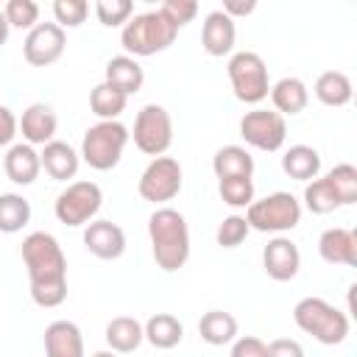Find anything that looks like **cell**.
I'll return each mask as SVG.
<instances>
[{
	"label": "cell",
	"mask_w": 357,
	"mask_h": 357,
	"mask_svg": "<svg viewBox=\"0 0 357 357\" xmlns=\"http://www.w3.org/2000/svg\"><path fill=\"white\" fill-rule=\"evenodd\" d=\"M22 262L28 268L31 298L36 307L53 310L67 298V257L47 231H31L22 240Z\"/></svg>",
	"instance_id": "cell-1"
},
{
	"label": "cell",
	"mask_w": 357,
	"mask_h": 357,
	"mask_svg": "<svg viewBox=\"0 0 357 357\" xmlns=\"http://www.w3.org/2000/svg\"><path fill=\"white\" fill-rule=\"evenodd\" d=\"M148 237L156 265L165 273H176L190 259V226L187 218L173 206H159L148 218Z\"/></svg>",
	"instance_id": "cell-2"
},
{
	"label": "cell",
	"mask_w": 357,
	"mask_h": 357,
	"mask_svg": "<svg viewBox=\"0 0 357 357\" xmlns=\"http://www.w3.org/2000/svg\"><path fill=\"white\" fill-rule=\"evenodd\" d=\"M176 36L178 31L156 8V11L134 14L120 31V45L126 47V56L139 59V56H153V53L167 50L176 42Z\"/></svg>",
	"instance_id": "cell-3"
},
{
	"label": "cell",
	"mask_w": 357,
	"mask_h": 357,
	"mask_svg": "<svg viewBox=\"0 0 357 357\" xmlns=\"http://www.w3.org/2000/svg\"><path fill=\"white\" fill-rule=\"evenodd\" d=\"M293 321L301 332L312 335L324 346H337L349 337V315L318 296L301 298L293 307Z\"/></svg>",
	"instance_id": "cell-4"
},
{
	"label": "cell",
	"mask_w": 357,
	"mask_h": 357,
	"mask_svg": "<svg viewBox=\"0 0 357 357\" xmlns=\"http://www.w3.org/2000/svg\"><path fill=\"white\" fill-rule=\"evenodd\" d=\"M131 134L120 120H98L95 126H89L84 131L81 139V159L92 167V170H112L117 167V162L123 159V151L128 145Z\"/></svg>",
	"instance_id": "cell-5"
},
{
	"label": "cell",
	"mask_w": 357,
	"mask_h": 357,
	"mask_svg": "<svg viewBox=\"0 0 357 357\" xmlns=\"http://www.w3.org/2000/svg\"><path fill=\"white\" fill-rule=\"evenodd\" d=\"M245 223L254 231L284 234L301 223V201L293 192H271L259 201H251L245 209Z\"/></svg>",
	"instance_id": "cell-6"
},
{
	"label": "cell",
	"mask_w": 357,
	"mask_h": 357,
	"mask_svg": "<svg viewBox=\"0 0 357 357\" xmlns=\"http://www.w3.org/2000/svg\"><path fill=\"white\" fill-rule=\"evenodd\" d=\"M229 81H231V92L237 100L257 106L268 98L271 92V81H268V67L262 61L259 53L254 50H237L231 53L229 64H226Z\"/></svg>",
	"instance_id": "cell-7"
},
{
	"label": "cell",
	"mask_w": 357,
	"mask_h": 357,
	"mask_svg": "<svg viewBox=\"0 0 357 357\" xmlns=\"http://www.w3.org/2000/svg\"><path fill=\"white\" fill-rule=\"evenodd\" d=\"M103 206V192L95 181H73L67 184V190H61L56 195L53 212L59 218V223L64 226H86L95 220V215Z\"/></svg>",
	"instance_id": "cell-8"
},
{
	"label": "cell",
	"mask_w": 357,
	"mask_h": 357,
	"mask_svg": "<svg viewBox=\"0 0 357 357\" xmlns=\"http://www.w3.org/2000/svg\"><path fill=\"white\" fill-rule=\"evenodd\" d=\"M134 145L145 156H165V151L173 142V120L170 112L159 103H148L134 117Z\"/></svg>",
	"instance_id": "cell-9"
},
{
	"label": "cell",
	"mask_w": 357,
	"mask_h": 357,
	"mask_svg": "<svg viewBox=\"0 0 357 357\" xmlns=\"http://www.w3.org/2000/svg\"><path fill=\"white\" fill-rule=\"evenodd\" d=\"M137 192L148 204H165L173 201L181 192V165L173 156H156L148 162V167L139 176Z\"/></svg>",
	"instance_id": "cell-10"
},
{
	"label": "cell",
	"mask_w": 357,
	"mask_h": 357,
	"mask_svg": "<svg viewBox=\"0 0 357 357\" xmlns=\"http://www.w3.org/2000/svg\"><path fill=\"white\" fill-rule=\"evenodd\" d=\"M240 137L257 148V151H279L287 139V123L282 114L268 112V109H254L245 112L240 120Z\"/></svg>",
	"instance_id": "cell-11"
},
{
	"label": "cell",
	"mask_w": 357,
	"mask_h": 357,
	"mask_svg": "<svg viewBox=\"0 0 357 357\" xmlns=\"http://www.w3.org/2000/svg\"><path fill=\"white\" fill-rule=\"evenodd\" d=\"M67 47V33L56 22H39L36 28L28 31L22 42V56L31 67H50L61 59Z\"/></svg>",
	"instance_id": "cell-12"
},
{
	"label": "cell",
	"mask_w": 357,
	"mask_h": 357,
	"mask_svg": "<svg viewBox=\"0 0 357 357\" xmlns=\"http://www.w3.org/2000/svg\"><path fill=\"white\" fill-rule=\"evenodd\" d=\"M262 268L265 273L273 279V282H290L298 276V268H301V251L298 245L284 237V234H276L268 240V245L262 248Z\"/></svg>",
	"instance_id": "cell-13"
},
{
	"label": "cell",
	"mask_w": 357,
	"mask_h": 357,
	"mask_svg": "<svg viewBox=\"0 0 357 357\" xmlns=\"http://www.w3.org/2000/svg\"><path fill=\"white\" fill-rule=\"evenodd\" d=\"M84 245L98 259H120L126 251V231L112 220H92L84 229Z\"/></svg>",
	"instance_id": "cell-14"
},
{
	"label": "cell",
	"mask_w": 357,
	"mask_h": 357,
	"mask_svg": "<svg viewBox=\"0 0 357 357\" xmlns=\"http://www.w3.org/2000/svg\"><path fill=\"white\" fill-rule=\"evenodd\" d=\"M234 39H237V25L231 17H226L220 8L218 11H209L204 17V25H201V45L209 56L220 59V56H229L234 50Z\"/></svg>",
	"instance_id": "cell-15"
},
{
	"label": "cell",
	"mask_w": 357,
	"mask_h": 357,
	"mask_svg": "<svg viewBox=\"0 0 357 357\" xmlns=\"http://www.w3.org/2000/svg\"><path fill=\"white\" fill-rule=\"evenodd\" d=\"M59 128V117L47 103H31L22 117L17 120V131L22 134V139L28 145H47L53 142Z\"/></svg>",
	"instance_id": "cell-16"
},
{
	"label": "cell",
	"mask_w": 357,
	"mask_h": 357,
	"mask_svg": "<svg viewBox=\"0 0 357 357\" xmlns=\"http://www.w3.org/2000/svg\"><path fill=\"white\" fill-rule=\"evenodd\" d=\"M318 254L329 265L354 268L357 265V234L351 229L332 226V229L321 231V237H318Z\"/></svg>",
	"instance_id": "cell-17"
},
{
	"label": "cell",
	"mask_w": 357,
	"mask_h": 357,
	"mask_svg": "<svg viewBox=\"0 0 357 357\" xmlns=\"http://www.w3.org/2000/svg\"><path fill=\"white\" fill-rule=\"evenodd\" d=\"M45 357H86L84 335L73 321H53L45 326Z\"/></svg>",
	"instance_id": "cell-18"
},
{
	"label": "cell",
	"mask_w": 357,
	"mask_h": 357,
	"mask_svg": "<svg viewBox=\"0 0 357 357\" xmlns=\"http://www.w3.org/2000/svg\"><path fill=\"white\" fill-rule=\"evenodd\" d=\"M3 170L8 176V181L20 184V187H28L39 178V170H42V162H39V151L28 142H14L8 145L6 156H3Z\"/></svg>",
	"instance_id": "cell-19"
},
{
	"label": "cell",
	"mask_w": 357,
	"mask_h": 357,
	"mask_svg": "<svg viewBox=\"0 0 357 357\" xmlns=\"http://www.w3.org/2000/svg\"><path fill=\"white\" fill-rule=\"evenodd\" d=\"M39 162H42V167H45V173H47L50 178H56V181H67V178H75L78 165H81V153H78L70 142L53 139V142L42 145Z\"/></svg>",
	"instance_id": "cell-20"
},
{
	"label": "cell",
	"mask_w": 357,
	"mask_h": 357,
	"mask_svg": "<svg viewBox=\"0 0 357 357\" xmlns=\"http://www.w3.org/2000/svg\"><path fill=\"white\" fill-rule=\"evenodd\" d=\"M271 103H273V112L276 114H298V112H304L307 109V103H310V89H307V84L301 81V78H293V75H287V78H279L273 86H271Z\"/></svg>",
	"instance_id": "cell-21"
},
{
	"label": "cell",
	"mask_w": 357,
	"mask_h": 357,
	"mask_svg": "<svg viewBox=\"0 0 357 357\" xmlns=\"http://www.w3.org/2000/svg\"><path fill=\"white\" fill-rule=\"evenodd\" d=\"M103 81L112 84L114 89H120L128 98V95H137L142 89L145 73H142L137 59H131V56H112L106 61V78Z\"/></svg>",
	"instance_id": "cell-22"
},
{
	"label": "cell",
	"mask_w": 357,
	"mask_h": 357,
	"mask_svg": "<svg viewBox=\"0 0 357 357\" xmlns=\"http://www.w3.org/2000/svg\"><path fill=\"white\" fill-rule=\"evenodd\" d=\"M212 170L220 178H251L254 176V156L243 145H223L212 156Z\"/></svg>",
	"instance_id": "cell-23"
},
{
	"label": "cell",
	"mask_w": 357,
	"mask_h": 357,
	"mask_svg": "<svg viewBox=\"0 0 357 357\" xmlns=\"http://www.w3.org/2000/svg\"><path fill=\"white\" fill-rule=\"evenodd\" d=\"M142 340H145L142 324L131 315H117L106 324V343L114 354H131L142 346Z\"/></svg>",
	"instance_id": "cell-24"
},
{
	"label": "cell",
	"mask_w": 357,
	"mask_h": 357,
	"mask_svg": "<svg viewBox=\"0 0 357 357\" xmlns=\"http://www.w3.org/2000/svg\"><path fill=\"white\" fill-rule=\"evenodd\" d=\"M142 332H145V340L153 346V349H176L181 340H184V324L170 315V312H156L151 315L145 324H142Z\"/></svg>",
	"instance_id": "cell-25"
},
{
	"label": "cell",
	"mask_w": 357,
	"mask_h": 357,
	"mask_svg": "<svg viewBox=\"0 0 357 357\" xmlns=\"http://www.w3.org/2000/svg\"><path fill=\"white\" fill-rule=\"evenodd\" d=\"M282 170L296 181H312L321 173V153L312 145H290L282 156Z\"/></svg>",
	"instance_id": "cell-26"
},
{
	"label": "cell",
	"mask_w": 357,
	"mask_h": 357,
	"mask_svg": "<svg viewBox=\"0 0 357 357\" xmlns=\"http://www.w3.org/2000/svg\"><path fill=\"white\" fill-rule=\"evenodd\" d=\"M198 335L209 346H229L237 337V318L226 310H209L198 321Z\"/></svg>",
	"instance_id": "cell-27"
},
{
	"label": "cell",
	"mask_w": 357,
	"mask_h": 357,
	"mask_svg": "<svg viewBox=\"0 0 357 357\" xmlns=\"http://www.w3.org/2000/svg\"><path fill=\"white\" fill-rule=\"evenodd\" d=\"M312 92H315V98L324 103V106H346L349 100H351V95H354V89H351V78L346 75V73H340V70H326V73H321L318 78H315V86H312Z\"/></svg>",
	"instance_id": "cell-28"
},
{
	"label": "cell",
	"mask_w": 357,
	"mask_h": 357,
	"mask_svg": "<svg viewBox=\"0 0 357 357\" xmlns=\"http://www.w3.org/2000/svg\"><path fill=\"white\" fill-rule=\"evenodd\" d=\"M31 220V201L20 192H0V231L17 234Z\"/></svg>",
	"instance_id": "cell-29"
},
{
	"label": "cell",
	"mask_w": 357,
	"mask_h": 357,
	"mask_svg": "<svg viewBox=\"0 0 357 357\" xmlns=\"http://www.w3.org/2000/svg\"><path fill=\"white\" fill-rule=\"evenodd\" d=\"M126 103H128V98L120 89H114L112 84H106V81H100L89 92V109H92V114L98 120H117L126 112Z\"/></svg>",
	"instance_id": "cell-30"
},
{
	"label": "cell",
	"mask_w": 357,
	"mask_h": 357,
	"mask_svg": "<svg viewBox=\"0 0 357 357\" xmlns=\"http://www.w3.org/2000/svg\"><path fill=\"white\" fill-rule=\"evenodd\" d=\"M304 206L312 215H329V212L340 209V201H337V195H335V190H332L326 176L307 181V187H304Z\"/></svg>",
	"instance_id": "cell-31"
},
{
	"label": "cell",
	"mask_w": 357,
	"mask_h": 357,
	"mask_svg": "<svg viewBox=\"0 0 357 357\" xmlns=\"http://www.w3.org/2000/svg\"><path fill=\"white\" fill-rule=\"evenodd\" d=\"M326 178H329V184H332V190H335L340 206H349V204L357 201V167H354V165L340 162V165H335V167L326 173Z\"/></svg>",
	"instance_id": "cell-32"
},
{
	"label": "cell",
	"mask_w": 357,
	"mask_h": 357,
	"mask_svg": "<svg viewBox=\"0 0 357 357\" xmlns=\"http://www.w3.org/2000/svg\"><path fill=\"white\" fill-rule=\"evenodd\" d=\"M3 17H6L8 28L31 31L39 25V6L33 0H8L3 6Z\"/></svg>",
	"instance_id": "cell-33"
},
{
	"label": "cell",
	"mask_w": 357,
	"mask_h": 357,
	"mask_svg": "<svg viewBox=\"0 0 357 357\" xmlns=\"http://www.w3.org/2000/svg\"><path fill=\"white\" fill-rule=\"evenodd\" d=\"M218 192L223 204L234 209H248V204L254 201V178H220Z\"/></svg>",
	"instance_id": "cell-34"
},
{
	"label": "cell",
	"mask_w": 357,
	"mask_h": 357,
	"mask_svg": "<svg viewBox=\"0 0 357 357\" xmlns=\"http://www.w3.org/2000/svg\"><path fill=\"white\" fill-rule=\"evenodd\" d=\"M134 6L128 0H98L95 3V17L100 20V25L106 28H120L131 20Z\"/></svg>",
	"instance_id": "cell-35"
},
{
	"label": "cell",
	"mask_w": 357,
	"mask_h": 357,
	"mask_svg": "<svg viewBox=\"0 0 357 357\" xmlns=\"http://www.w3.org/2000/svg\"><path fill=\"white\" fill-rule=\"evenodd\" d=\"M89 14L86 0H56L53 3V17L59 28H78Z\"/></svg>",
	"instance_id": "cell-36"
},
{
	"label": "cell",
	"mask_w": 357,
	"mask_h": 357,
	"mask_svg": "<svg viewBox=\"0 0 357 357\" xmlns=\"http://www.w3.org/2000/svg\"><path fill=\"white\" fill-rule=\"evenodd\" d=\"M248 223H245V218L243 215H229V218H223L220 220V226H218V231H215V240H218V245H223V248H237L245 237H248Z\"/></svg>",
	"instance_id": "cell-37"
},
{
	"label": "cell",
	"mask_w": 357,
	"mask_h": 357,
	"mask_svg": "<svg viewBox=\"0 0 357 357\" xmlns=\"http://www.w3.org/2000/svg\"><path fill=\"white\" fill-rule=\"evenodd\" d=\"M159 11L165 14V20H167L176 31H181L187 22L195 20V14H198V3H195V0H165V3L159 6Z\"/></svg>",
	"instance_id": "cell-38"
},
{
	"label": "cell",
	"mask_w": 357,
	"mask_h": 357,
	"mask_svg": "<svg viewBox=\"0 0 357 357\" xmlns=\"http://www.w3.org/2000/svg\"><path fill=\"white\" fill-rule=\"evenodd\" d=\"M229 357H268V343L259 340V337H254V335L234 337Z\"/></svg>",
	"instance_id": "cell-39"
},
{
	"label": "cell",
	"mask_w": 357,
	"mask_h": 357,
	"mask_svg": "<svg viewBox=\"0 0 357 357\" xmlns=\"http://www.w3.org/2000/svg\"><path fill=\"white\" fill-rule=\"evenodd\" d=\"M268 357H307L301 343L293 337H276L268 343Z\"/></svg>",
	"instance_id": "cell-40"
},
{
	"label": "cell",
	"mask_w": 357,
	"mask_h": 357,
	"mask_svg": "<svg viewBox=\"0 0 357 357\" xmlns=\"http://www.w3.org/2000/svg\"><path fill=\"white\" fill-rule=\"evenodd\" d=\"M17 137V117L8 106H0V148L11 145Z\"/></svg>",
	"instance_id": "cell-41"
},
{
	"label": "cell",
	"mask_w": 357,
	"mask_h": 357,
	"mask_svg": "<svg viewBox=\"0 0 357 357\" xmlns=\"http://www.w3.org/2000/svg\"><path fill=\"white\" fill-rule=\"evenodd\" d=\"M254 8H257L254 0H226L220 11H223L226 17H231V20H237V17H248Z\"/></svg>",
	"instance_id": "cell-42"
},
{
	"label": "cell",
	"mask_w": 357,
	"mask_h": 357,
	"mask_svg": "<svg viewBox=\"0 0 357 357\" xmlns=\"http://www.w3.org/2000/svg\"><path fill=\"white\" fill-rule=\"evenodd\" d=\"M8 31H11V28H8L6 17H3V8H0V47H3L6 42H8Z\"/></svg>",
	"instance_id": "cell-43"
},
{
	"label": "cell",
	"mask_w": 357,
	"mask_h": 357,
	"mask_svg": "<svg viewBox=\"0 0 357 357\" xmlns=\"http://www.w3.org/2000/svg\"><path fill=\"white\" fill-rule=\"evenodd\" d=\"M92 357H117V354H114V351H112V349H109V351H95V354H92Z\"/></svg>",
	"instance_id": "cell-44"
}]
</instances>
